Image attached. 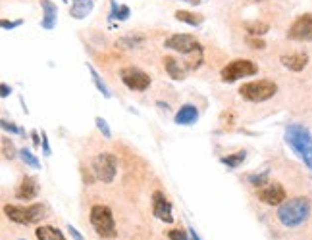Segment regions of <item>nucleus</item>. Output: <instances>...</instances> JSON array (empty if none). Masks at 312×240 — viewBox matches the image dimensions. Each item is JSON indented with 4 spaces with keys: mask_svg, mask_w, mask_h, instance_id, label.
Wrapping results in <instances>:
<instances>
[{
    "mask_svg": "<svg viewBox=\"0 0 312 240\" xmlns=\"http://www.w3.org/2000/svg\"><path fill=\"white\" fill-rule=\"evenodd\" d=\"M278 221L283 227H299L303 225L309 215H311V200L307 196H297L291 198V200H285L283 204L278 206Z\"/></svg>",
    "mask_w": 312,
    "mask_h": 240,
    "instance_id": "obj_1",
    "label": "nucleus"
},
{
    "mask_svg": "<svg viewBox=\"0 0 312 240\" xmlns=\"http://www.w3.org/2000/svg\"><path fill=\"white\" fill-rule=\"evenodd\" d=\"M285 142L312 171V135L305 125L291 123L285 129Z\"/></svg>",
    "mask_w": 312,
    "mask_h": 240,
    "instance_id": "obj_2",
    "label": "nucleus"
},
{
    "mask_svg": "<svg viewBox=\"0 0 312 240\" xmlns=\"http://www.w3.org/2000/svg\"><path fill=\"white\" fill-rule=\"evenodd\" d=\"M89 219H91V225L97 231L99 237H103V239H112V237L118 235V231H116V221H114V213H112V210H110L108 206H104V204H95V206L91 208Z\"/></svg>",
    "mask_w": 312,
    "mask_h": 240,
    "instance_id": "obj_3",
    "label": "nucleus"
},
{
    "mask_svg": "<svg viewBox=\"0 0 312 240\" xmlns=\"http://www.w3.org/2000/svg\"><path fill=\"white\" fill-rule=\"evenodd\" d=\"M276 92H278V85L274 81H270V79L251 81V83L241 85V88H239L241 98H245L247 102H254V104H260V102L274 98Z\"/></svg>",
    "mask_w": 312,
    "mask_h": 240,
    "instance_id": "obj_4",
    "label": "nucleus"
},
{
    "mask_svg": "<svg viewBox=\"0 0 312 240\" xmlns=\"http://www.w3.org/2000/svg\"><path fill=\"white\" fill-rule=\"evenodd\" d=\"M4 213L10 221L17 225H33L45 217V208L41 204H31V206H15V204H6Z\"/></svg>",
    "mask_w": 312,
    "mask_h": 240,
    "instance_id": "obj_5",
    "label": "nucleus"
},
{
    "mask_svg": "<svg viewBox=\"0 0 312 240\" xmlns=\"http://www.w3.org/2000/svg\"><path fill=\"white\" fill-rule=\"evenodd\" d=\"M93 173L99 181L110 184L118 173V158L112 152H101L93 158Z\"/></svg>",
    "mask_w": 312,
    "mask_h": 240,
    "instance_id": "obj_6",
    "label": "nucleus"
},
{
    "mask_svg": "<svg viewBox=\"0 0 312 240\" xmlns=\"http://www.w3.org/2000/svg\"><path fill=\"white\" fill-rule=\"evenodd\" d=\"M258 73V66L254 64L253 60H247V58H237V60H231L225 68L222 70V81L223 83H235L241 77H251Z\"/></svg>",
    "mask_w": 312,
    "mask_h": 240,
    "instance_id": "obj_7",
    "label": "nucleus"
},
{
    "mask_svg": "<svg viewBox=\"0 0 312 240\" xmlns=\"http://www.w3.org/2000/svg\"><path fill=\"white\" fill-rule=\"evenodd\" d=\"M164 46L166 48H172L179 54H199L203 56V46L201 43L195 39L193 35H187V33H176V35H170L166 41H164Z\"/></svg>",
    "mask_w": 312,
    "mask_h": 240,
    "instance_id": "obj_8",
    "label": "nucleus"
},
{
    "mask_svg": "<svg viewBox=\"0 0 312 240\" xmlns=\"http://www.w3.org/2000/svg\"><path fill=\"white\" fill-rule=\"evenodd\" d=\"M287 39L295 43H312V14H301L287 29Z\"/></svg>",
    "mask_w": 312,
    "mask_h": 240,
    "instance_id": "obj_9",
    "label": "nucleus"
},
{
    "mask_svg": "<svg viewBox=\"0 0 312 240\" xmlns=\"http://www.w3.org/2000/svg\"><path fill=\"white\" fill-rule=\"evenodd\" d=\"M119 77H121V83L127 86L129 90H137V92H143L150 86V77L149 73H145L139 68L133 66H127L119 71Z\"/></svg>",
    "mask_w": 312,
    "mask_h": 240,
    "instance_id": "obj_10",
    "label": "nucleus"
},
{
    "mask_svg": "<svg viewBox=\"0 0 312 240\" xmlns=\"http://www.w3.org/2000/svg\"><path fill=\"white\" fill-rule=\"evenodd\" d=\"M256 196L266 206H280V204L285 202L287 194H285V188L280 183H270L268 181L266 184L256 188Z\"/></svg>",
    "mask_w": 312,
    "mask_h": 240,
    "instance_id": "obj_11",
    "label": "nucleus"
},
{
    "mask_svg": "<svg viewBox=\"0 0 312 240\" xmlns=\"http://www.w3.org/2000/svg\"><path fill=\"white\" fill-rule=\"evenodd\" d=\"M152 213H154V217H158L164 223H172L174 221L172 204H170L168 198L164 196L162 190H154L152 192Z\"/></svg>",
    "mask_w": 312,
    "mask_h": 240,
    "instance_id": "obj_12",
    "label": "nucleus"
},
{
    "mask_svg": "<svg viewBox=\"0 0 312 240\" xmlns=\"http://www.w3.org/2000/svg\"><path fill=\"white\" fill-rule=\"evenodd\" d=\"M41 2V8H43V19H41V27L50 31V29L56 27V21H58V8L52 0H39Z\"/></svg>",
    "mask_w": 312,
    "mask_h": 240,
    "instance_id": "obj_13",
    "label": "nucleus"
},
{
    "mask_svg": "<svg viewBox=\"0 0 312 240\" xmlns=\"http://www.w3.org/2000/svg\"><path fill=\"white\" fill-rule=\"evenodd\" d=\"M283 68L291 71H303L309 64V54L307 52H289V54H283L280 58Z\"/></svg>",
    "mask_w": 312,
    "mask_h": 240,
    "instance_id": "obj_14",
    "label": "nucleus"
},
{
    "mask_svg": "<svg viewBox=\"0 0 312 240\" xmlns=\"http://www.w3.org/2000/svg\"><path fill=\"white\" fill-rule=\"evenodd\" d=\"M39 194V184L33 177H23L21 183L15 190V198L17 200H33Z\"/></svg>",
    "mask_w": 312,
    "mask_h": 240,
    "instance_id": "obj_15",
    "label": "nucleus"
},
{
    "mask_svg": "<svg viewBox=\"0 0 312 240\" xmlns=\"http://www.w3.org/2000/svg\"><path fill=\"white\" fill-rule=\"evenodd\" d=\"M199 119V110L193 104H183L179 108V112L176 113V123L178 125H193Z\"/></svg>",
    "mask_w": 312,
    "mask_h": 240,
    "instance_id": "obj_16",
    "label": "nucleus"
},
{
    "mask_svg": "<svg viewBox=\"0 0 312 240\" xmlns=\"http://www.w3.org/2000/svg\"><path fill=\"white\" fill-rule=\"evenodd\" d=\"M93 8H95V2L93 0H72L70 15L74 19H85L93 12Z\"/></svg>",
    "mask_w": 312,
    "mask_h": 240,
    "instance_id": "obj_17",
    "label": "nucleus"
},
{
    "mask_svg": "<svg viewBox=\"0 0 312 240\" xmlns=\"http://www.w3.org/2000/svg\"><path fill=\"white\" fill-rule=\"evenodd\" d=\"M164 68L168 71V75L172 77V79H176V81H181V79H185V68L179 64V60L172 56H164Z\"/></svg>",
    "mask_w": 312,
    "mask_h": 240,
    "instance_id": "obj_18",
    "label": "nucleus"
},
{
    "mask_svg": "<svg viewBox=\"0 0 312 240\" xmlns=\"http://www.w3.org/2000/svg\"><path fill=\"white\" fill-rule=\"evenodd\" d=\"M35 237L39 240H66L64 235L60 233L56 227H50V225H41L37 227L35 231Z\"/></svg>",
    "mask_w": 312,
    "mask_h": 240,
    "instance_id": "obj_19",
    "label": "nucleus"
},
{
    "mask_svg": "<svg viewBox=\"0 0 312 240\" xmlns=\"http://www.w3.org/2000/svg\"><path fill=\"white\" fill-rule=\"evenodd\" d=\"M174 15H176V19H178V21H181V23H187V25H191V27H199V25L205 21V15L195 14V12H187V10H178Z\"/></svg>",
    "mask_w": 312,
    "mask_h": 240,
    "instance_id": "obj_20",
    "label": "nucleus"
},
{
    "mask_svg": "<svg viewBox=\"0 0 312 240\" xmlns=\"http://www.w3.org/2000/svg\"><path fill=\"white\" fill-rule=\"evenodd\" d=\"M87 70H89L91 79H93V83H95V86H97V90L103 94L104 98H112V92H110V88H108V86H106V83H104L103 79H101V75L95 71V68H93V66H87Z\"/></svg>",
    "mask_w": 312,
    "mask_h": 240,
    "instance_id": "obj_21",
    "label": "nucleus"
},
{
    "mask_svg": "<svg viewBox=\"0 0 312 240\" xmlns=\"http://www.w3.org/2000/svg\"><path fill=\"white\" fill-rule=\"evenodd\" d=\"M110 6H112V10H110V19L125 21V19L129 17V14H131L129 6H118V4H116V0H110Z\"/></svg>",
    "mask_w": 312,
    "mask_h": 240,
    "instance_id": "obj_22",
    "label": "nucleus"
},
{
    "mask_svg": "<svg viewBox=\"0 0 312 240\" xmlns=\"http://www.w3.org/2000/svg\"><path fill=\"white\" fill-rule=\"evenodd\" d=\"M245 156H247L245 152H235V154L223 156L220 161H222L225 167H229V169H237L239 165L245 161Z\"/></svg>",
    "mask_w": 312,
    "mask_h": 240,
    "instance_id": "obj_23",
    "label": "nucleus"
},
{
    "mask_svg": "<svg viewBox=\"0 0 312 240\" xmlns=\"http://www.w3.org/2000/svg\"><path fill=\"white\" fill-rule=\"evenodd\" d=\"M19 158H21V161L25 163V165H29L33 169H41V161H39V158L31 152L29 148H21L19 150Z\"/></svg>",
    "mask_w": 312,
    "mask_h": 240,
    "instance_id": "obj_24",
    "label": "nucleus"
},
{
    "mask_svg": "<svg viewBox=\"0 0 312 240\" xmlns=\"http://www.w3.org/2000/svg\"><path fill=\"white\" fill-rule=\"evenodd\" d=\"M245 29L249 31L251 37H262V35H266L270 31V25L264 23V21H251V23L245 25Z\"/></svg>",
    "mask_w": 312,
    "mask_h": 240,
    "instance_id": "obj_25",
    "label": "nucleus"
},
{
    "mask_svg": "<svg viewBox=\"0 0 312 240\" xmlns=\"http://www.w3.org/2000/svg\"><path fill=\"white\" fill-rule=\"evenodd\" d=\"M143 43H145V37H123L116 44L121 46V48H137V46H141Z\"/></svg>",
    "mask_w": 312,
    "mask_h": 240,
    "instance_id": "obj_26",
    "label": "nucleus"
},
{
    "mask_svg": "<svg viewBox=\"0 0 312 240\" xmlns=\"http://www.w3.org/2000/svg\"><path fill=\"white\" fill-rule=\"evenodd\" d=\"M2 152H4V158H8V160H14L15 156L19 154L17 150H15V146H14V142L10 141V139H2Z\"/></svg>",
    "mask_w": 312,
    "mask_h": 240,
    "instance_id": "obj_27",
    "label": "nucleus"
},
{
    "mask_svg": "<svg viewBox=\"0 0 312 240\" xmlns=\"http://www.w3.org/2000/svg\"><path fill=\"white\" fill-rule=\"evenodd\" d=\"M95 123H97V129L104 135V139H112V131H110V127H108L106 119H103V117H95Z\"/></svg>",
    "mask_w": 312,
    "mask_h": 240,
    "instance_id": "obj_28",
    "label": "nucleus"
},
{
    "mask_svg": "<svg viewBox=\"0 0 312 240\" xmlns=\"http://www.w3.org/2000/svg\"><path fill=\"white\" fill-rule=\"evenodd\" d=\"M247 44L251 46V48H256V50H264L266 48V43L260 39V37H247Z\"/></svg>",
    "mask_w": 312,
    "mask_h": 240,
    "instance_id": "obj_29",
    "label": "nucleus"
},
{
    "mask_svg": "<svg viewBox=\"0 0 312 240\" xmlns=\"http://www.w3.org/2000/svg\"><path fill=\"white\" fill-rule=\"evenodd\" d=\"M249 181L258 188V186H262V184H266L268 183V171H264L262 175H251L249 177Z\"/></svg>",
    "mask_w": 312,
    "mask_h": 240,
    "instance_id": "obj_30",
    "label": "nucleus"
},
{
    "mask_svg": "<svg viewBox=\"0 0 312 240\" xmlns=\"http://www.w3.org/2000/svg\"><path fill=\"white\" fill-rule=\"evenodd\" d=\"M23 25V19H15V21H8V19H2L0 21V27L4 31H10V29H17Z\"/></svg>",
    "mask_w": 312,
    "mask_h": 240,
    "instance_id": "obj_31",
    "label": "nucleus"
},
{
    "mask_svg": "<svg viewBox=\"0 0 312 240\" xmlns=\"http://www.w3.org/2000/svg\"><path fill=\"white\" fill-rule=\"evenodd\" d=\"M168 237H170V240H187V235L183 231H179V229H172L168 233Z\"/></svg>",
    "mask_w": 312,
    "mask_h": 240,
    "instance_id": "obj_32",
    "label": "nucleus"
},
{
    "mask_svg": "<svg viewBox=\"0 0 312 240\" xmlns=\"http://www.w3.org/2000/svg\"><path fill=\"white\" fill-rule=\"evenodd\" d=\"M0 125H2V129H4V131H10V133H14V135H17V133H19V129L15 127L14 123L6 121V119H2V121H0Z\"/></svg>",
    "mask_w": 312,
    "mask_h": 240,
    "instance_id": "obj_33",
    "label": "nucleus"
},
{
    "mask_svg": "<svg viewBox=\"0 0 312 240\" xmlns=\"http://www.w3.org/2000/svg\"><path fill=\"white\" fill-rule=\"evenodd\" d=\"M41 144H43V152H45V156H50V144H48V139H46V133L43 131V139H41Z\"/></svg>",
    "mask_w": 312,
    "mask_h": 240,
    "instance_id": "obj_34",
    "label": "nucleus"
},
{
    "mask_svg": "<svg viewBox=\"0 0 312 240\" xmlns=\"http://www.w3.org/2000/svg\"><path fill=\"white\" fill-rule=\"evenodd\" d=\"M10 94H12V88L6 85V83H2V85H0V96L6 98V96H10Z\"/></svg>",
    "mask_w": 312,
    "mask_h": 240,
    "instance_id": "obj_35",
    "label": "nucleus"
},
{
    "mask_svg": "<svg viewBox=\"0 0 312 240\" xmlns=\"http://www.w3.org/2000/svg\"><path fill=\"white\" fill-rule=\"evenodd\" d=\"M68 231H70V235L74 237V240H83V237L77 233V229L75 227H72V225H68Z\"/></svg>",
    "mask_w": 312,
    "mask_h": 240,
    "instance_id": "obj_36",
    "label": "nucleus"
},
{
    "mask_svg": "<svg viewBox=\"0 0 312 240\" xmlns=\"http://www.w3.org/2000/svg\"><path fill=\"white\" fill-rule=\"evenodd\" d=\"M31 137H33V142H35V146H39V144L43 142V141H39V133H37V131H33V133H31Z\"/></svg>",
    "mask_w": 312,
    "mask_h": 240,
    "instance_id": "obj_37",
    "label": "nucleus"
},
{
    "mask_svg": "<svg viewBox=\"0 0 312 240\" xmlns=\"http://www.w3.org/2000/svg\"><path fill=\"white\" fill-rule=\"evenodd\" d=\"M189 235H191V240H201V239H199V235L195 233L193 227H189Z\"/></svg>",
    "mask_w": 312,
    "mask_h": 240,
    "instance_id": "obj_38",
    "label": "nucleus"
},
{
    "mask_svg": "<svg viewBox=\"0 0 312 240\" xmlns=\"http://www.w3.org/2000/svg\"><path fill=\"white\" fill-rule=\"evenodd\" d=\"M181 2H187V4H191V6H199L203 0H181Z\"/></svg>",
    "mask_w": 312,
    "mask_h": 240,
    "instance_id": "obj_39",
    "label": "nucleus"
},
{
    "mask_svg": "<svg viewBox=\"0 0 312 240\" xmlns=\"http://www.w3.org/2000/svg\"><path fill=\"white\" fill-rule=\"evenodd\" d=\"M251 2H266V0H251Z\"/></svg>",
    "mask_w": 312,
    "mask_h": 240,
    "instance_id": "obj_40",
    "label": "nucleus"
},
{
    "mask_svg": "<svg viewBox=\"0 0 312 240\" xmlns=\"http://www.w3.org/2000/svg\"><path fill=\"white\" fill-rule=\"evenodd\" d=\"M19 240H25V239H19Z\"/></svg>",
    "mask_w": 312,
    "mask_h": 240,
    "instance_id": "obj_41",
    "label": "nucleus"
}]
</instances>
